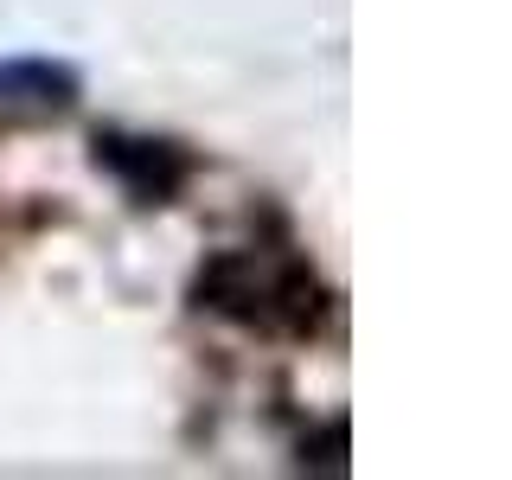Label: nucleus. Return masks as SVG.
I'll use <instances>...</instances> for the list:
<instances>
[{
  "mask_svg": "<svg viewBox=\"0 0 512 480\" xmlns=\"http://www.w3.org/2000/svg\"><path fill=\"white\" fill-rule=\"evenodd\" d=\"M205 301L237 320H256V327H301L314 314V288L295 263H276L263 250H237V256H218L205 269Z\"/></svg>",
  "mask_w": 512,
  "mask_h": 480,
  "instance_id": "obj_1",
  "label": "nucleus"
}]
</instances>
